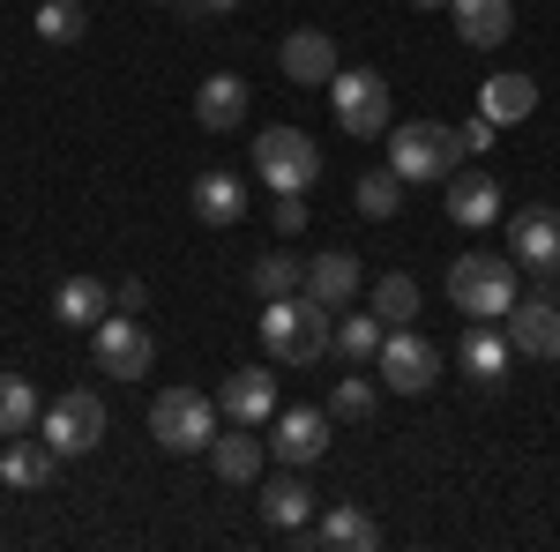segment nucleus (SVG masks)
I'll return each mask as SVG.
<instances>
[{"label": "nucleus", "instance_id": "a211bd4d", "mask_svg": "<svg viewBox=\"0 0 560 552\" xmlns=\"http://www.w3.org/2000/svg\"><path fill=\"white\" fill-rule=\"evenodd\" d=\"M261 425H232V433H217L210 441V470L224 478V485H255L261 478Z\"/></svg>", "mask_w": 560, "mask_h": 552}, {"label": "nucleus", "instance_id": "9b49d317", "mask_svg": "<svg viewBox=\"0 0 560 552\" xmlns=\"http://www.w3.org/2000/svg\"><path fill=\"white\" fill-rule=\"evenodd\" d=\"M277 60H284V83H300V90H329L337 68H345L329 31H292V38L277 45Z\"/></svg>", "mask_w": 560, "mask_h": 552}, {"label": "nucleus", "instance_id": "a878e982", "mask_svg": "<svg viewBox=\"0 0 560 552\" xmlns=\"http://www.w3.org/2000/svg\"><path fill=\"white\" fill-rule=\"evenodd\" d=\"M52 314H60L68 329H97V321L113 314V292H105L97 277H68V284L52 292Z\"/></svg>", "mask_w": 560, "mask_h": 552}, {"label": "nucleus", "instance_id": "7ed1b4c3", "mask_svg": "<svg viewBox=\"0 0 560 552\" xmlns=\"http://www.w3.org/2000/svg\"><path fill=\"white\" fill-rule=\"evenodd\" d=\"M217 396H202V388H158L150 396V441L158 448H173V456H202L217 441Z\"/></svg>", "mask_w": 560, "mask_h": 552}, {"label": "nucleus", "instance_id": "473e14b6", "mask_svg": "<svg viewBox=\"0 0 560 552\" xmlns=\"http://www.w3.org/2000/svg\"><path fill=\"white\" fill-rule=\"evenodd\" d=\"M329 419H345V425L374 419V381H366V374H345V381L329 388Z\"/></svg>", "mask_w": 560, "mask_h": 552}, {"label": "nucleus", "instance_id": "f257e3e1", "mask_svg": "<svg viewBox=\"0 0 560 552\" xmlns=\"http://www.w3.org/2000/svg\"><path fill=\"white\" fill-rule=\"evenodd\" d=\"M261 343H269V359H284V366H314L322 351H337V314L314 292L261 298Z\"/></svg>", "mask_w": 560, "mask_h": 552}, {"label": "nucleus", "instance_id": "1a4fd4ad", "mask_svg": "<svg viewBox=\"0 0 560 552\" xmlns=\"http://www.w3.org/2000/svg\"><path fill=\"white\" fill-rule=\"evenodd\" d=\"M433 381H441V343L419 337L411 321L388 329L382 337V388H396V396H427Z\"/></svg>", "mask_w": 560, "mask_h": 552}, {"label": "nucleus", "instance_id": "dca6fc26", "mask_svg": "<svg viewBox=\"0 0 560 552\" xmlns=\"http://www.w3.org/2000/svg\"><path fill=\"white\" fill-rule=\"evenodd\" d=\"M441 202H448V216H456L464 232H486V224L501 216V179H486V172H448V179H441Z\"/></svg>", "mask_w": 560, "mask_h": 552}, {"label": "nucleus", "instance_id": "72a5a7b5", "mask_svg": "<svg viewBox=\"0 0 560 552\" xmlns=\"http://www.w3.org/2000/svg\"><path fill=\"white\" fill-rule=\"evenodd\" d=\"M456 142H464V150H471V157H486V150H493V142H501V128H493V120H486V113H478V120H464V128H456Z\"/></svg>", "mask_w": 560, "mask_h": 552}, {"label": "nucleus", "instance_id": "9d476101", "mask_svg": "<svg viewBox=\"0 0 560 552\" xmlns=\"http://www.w3.org/2000/svg\"><path fill=\"white\" fill-rule=\"evenodd\" d=\"M509 255L530 277H560V210H516L509 216Z\"/></svg>", "mask_w": 560, "mask_h": 552}, {"label": "nucleus", "instance_id": "7c9ffc66", "mask_svg": "<svg viewBox=\"0 0 560 552\" xmlns=\"http://www.w3.org/2000/svg\"><path fill=\"white\" fill-rule=\"evenodd\" d=\"M255 292H261V298L306 292V261H300V255H261V261H255Z\"/></svg>", "mask_w": 560, "mask_h": 552}, {"label": "nucleus", "instance_id": "0eeeda50", "mask_svg": "<svg viewBox=\"0 0 560 552\" xmlns=\"http://www.w3.org/2000/svg\"><path fill=\"white\" fill-rule=\"evenodd\" d=\"M90 359H97L105 381H150L158 343H150V329H142L135 314H105V321L90 329Z\"/></svg>", "mask_w": 560, "mask_h": 552}, {"label": "nucleus", "instance_id": "ddd939ff", "mask_svg": "<svg viewBox=\"0 0 560 552\" xmlns=\"http://www.w3.org/2000/svg\"><path fill=\"white\" fill-rule=\"evenodd\" d=\"M509 343L516 359H560V306L546 292H530L509 306Z\"/></svg>", "mask_w": 560, "mask_h": 552}, {"label": "nucleus", "instance_id": "e433bc0d", "mask_svg": "<svg viewBox=\"0 0 560 552\" xmlns=\"http://www.w3.org/2000/svg\"><path fill=\"white\" fill-rule=\"evenodd\" d=\"M187 8H195V15H232L240 0H187Z\"/></svg>", "mask_w": 560, "mask_h": 552}, {"label": "nucleus", "instance_id": "f8f14e48", "mask_svg": "<svg viewBox=\"0 0 560 552\" xmlns=\"http://www.w3.org/2000/svg\"><path fill=\"white\" fill-rule=\"evenodd\" d=\"M269 448L284 456L292 470H306L322 448H329V411H314V403H292V411H277L269 419Z\"/></svg>", "mask_w": 560, "mask_h": 552}, {"label": "nucleus", "instance_id": "20e7f679", "mask_svg": "<svg viewBox=\"0 0 560 552\" xmlns=\"http://www.w3.org/2000/svg\"><path fill=\"white\" fill-rule=\"evenodd\" d=\"M382 142H388V165L404 172V179H433V187H441V179L456 172V157H464L456 128H433V120H396Z\"/></svg>", "mask_w": 560, "mask_h": 552}, {"label": "nucleus", "instance_id": "4468645a", "mask_svg": "<svg viewBox=\"0 0 560 552\" xmlns=\"http://www.w3.org/2000/svg\"><path fill=\"white\" fill-rule=\"evenodd\" d=\"M456 366H464L478 388H501V381H509V366H516V343H509V329L478 321V329H464V343H456Z\"/></svg>", "mask_w": 560, "mask_h": 552}, {"label": "nucleus", "instance_id": "b1692460", "mask_svg": "<svg viewBox=\"0 0 560 552\" xmlns=\"http://www.w3.org/2000/svg\"><path fill=\"white\" fill-rule=\"evenodd\" d=\"M478 113H486L493 128H516V120L538 113V83H530V75H493V83L478 90Z\"/></svg>", "mask_w": 560, "mask_h": 552}, {"label": "nucleus", "instance_id": "bb28decb", "mask_svg": "<svg viewBox=\"0 0 560 552\" xmlns=\"http://www.w3.org/2000/svg\"><path fill=\"white\" fill-rule=\"evenodd\" d=\"M38 419H45L38 388L23 381V374H0V441H15V433H31Z\"/></svg>", "mask_w": 560, "mask_h": 552}, {"label": "nucleus", "instance_id": "c756f323", "mask_svg": "<svg viewBox=\"0 0 560 552\" xmlns=\"http://www.w3.org/2000/svg\"><path fill=\"white\" fill-rule=\"evenodd\" d=\"M337 351H345L351 366L359 359H382V314L366 306V314H337Z\"/></svg>", "mask_w": 560, "mask_h": 552}, {"label": "nucleus", "instance_id": "6e6552de", "mask_svg": "<svg viewBox=\"0 0 560 552\" xmlns=\"http://www.w3.org/2000/svg\"><path fill=\"white\" fill-rule=\"evenodd\" d=\"M38 433H45V448H52L60 463H68V456H90V448L105 441V403H97L90 388H68V396L45 403Z\"/></svg>", "mask_w": 560, "mask_h": 552}, {"label": "nucleus", "instance_id": "2f4dec72", "mask_svg": "<svg viewBox=\"0 0 560 552\" xmlns=\"http://www.w3.org/2000/svg\"><path fill=\"white\" fill-rule=\"evenodd\" d=\"M374 314H382L388 329H404V321H411V314H419V284H411V277H404V269H388L382 284H374Z\"/></svg>", "mask_w": 560, "mask_h": 552}, {"label": "nucleus", "instance_id": "c85d7f7f", "mask_svg": "<svg viewBox=\"0 0 560 552\" xmlns=\"http://www.w3.org/2000/svg\"><path fill=\"white\" fill-rule=\"evenodd\" d=\"M404 187H411V179H404L396 165L366 172V179H359V216H374V224H388V216L404 210Z\"/></svg>", "mask_w": 560, "mask_h": 552}, {"label": "nucleus", "instance_id": "423d86ee", "mask_svg": "<svg viewBox=\"0 0 560 552\" xmlns=\"http://www.w3.org/2000/svg\"><path fill=\"white\" fill-rule=\"evenodd\" d=\"M329 113H337V128L359 134V142H382L396 120H388V83L374 68H337V83H329Z\"/></svg>", "mask_w": 560, "mask_h": 552}, {"label": "nucleus", "instance_id": "aec40b11", "mask_svg": "<svg viewBox=\"0 0 560 552\" xmlns=\"http://www.w3.org/2000/svg\"><path fill=\"white\" fill-rule=\"evenodd\" d=\"M195 120H202L210 134L247 128V83H240V75H210V83L195 90Z\"/></svg>", "mask_w": 560, "mask_h": 552}, {"label": "nucleus", "instance_id": "2eb2a0df", "mask_svg": "<svg viewBox=\"0 0 560 552\" xmlns=\"http://www.w3.org/2000/svg\"><path fill=\"white\" fill-rule=\"evenodd\" d=\"M217 411L232 425H269L277 419V381L261 366H240V374H224V388H217Z\"/></svg>", "mask_w": 560, "mask_h": 552}, {"label": "nucleus", "instance_id": "f3484780", "mask_svg": "<svg viewBox=\"0 0 560 552\" xmlns=\"http://www.w3.org/2000/svg\"><path fill=\"white\" fill-rule=\"evenodd\" d=\"M359 284H366V269H359V255H351V247H329L322 261H306V292L322 298L329 314H345L351 298H359Z\"/></svg>", "mask_w": 560, "mask_h": 552}, {"label": "nucleus", "instance_id": "412c9836", "mask_svg": "<svg viewBox=\"0 0 560 552\" xmlns=\"http://www.w3.org/2000/svg\"><path fill=\"white\" fill-rule=\"evenodd\" d=\"M314 545H322V552H374V545H382V522H374L366 508H322Z\"/></svg>", "mask_w": 560, "mask_h": 552}, {"label": "nucleus", "instance_id": "cd10ccee", "mask_svg": "<svg viewBox=\"0 0 560 552\" xmlns=\"http://www.w3.org/2000/svg\"><path fill=\"white\" fill-rule=\"evenodd\" d=\"M38 38L45 45H83V31H90V8L83 0H38Z\"/></svg>", "mask_w": 560, "mask_h": 552}, {"label": "nucleus", "instance_id": "6ab92c4d", "mask_svg": "<svg viewBox=\"0 0 560 552\" xmlns=\"http://www.w3.org/2000/svg\"><path fill=\"white\" fill-rule=\"evenodd\" d=\"M448 15H456V38L478 45V52H493V45L516 31V8L509 0H448Z\"/></svg>", "mask_w": 560, "mask_h": 552}, {"label": "nucleus", "instance_id": "39448f33", "mask_svg": "<svg viewBox=\"0 0 560 552\" xmlns=\"http://www.w3.org/2000/svg\"><path fill=\"white\" fill-rule=\"evenodd\" d=\"M255 172L269 195H306L322 179V142H306L300 128H261L255 134Z\"/></svg>", "mask_w": 560, "mask_h": 552}, {"label": "nucleus", "instance_id": "4be33fe9", "mask_svg": "<svg viewBox=\"0 0 560 552\" xmlns=\"http://www.w3.org/2000/svg\"><path fill=\"white\" fill-rule=\"evenodd\" d=\"M195 216L217 224V232H232V224L247 216V179H232V172H202V179H195Z\"/></svg>", "mask_w": 560, "mask_h": 552}, {"label": "nucleus", "instance_id": "393cba45", "mask_svg": "<svg viewBox=\"0 0 560 552\" xmlns=\"http://www.w3.org/2000/svg\"><path fill=\"white\" fill-rule=\"evenodd\" d=\"M52 470H60V456L45 448V433H38V441H31V433H15V441H8V456H0V478H8L15 493H38Z\"/></svg>", "mask_w": 560, "mask_h": 552}, {"label": "nucleus", "instance_id": "f704fd0d", "mask_svg": "<svg viewBox=\"0 0 560 552\" xmlns=\"http://www.w3.org/2000/svg\"><path fill=\"white\" fill-rule=\"evenodd\" d=\"M277 232H284V239H292V232H306V195H277Z\"/></svg>", "mask_w": 560, "mask_h": 552}, {"label": "nucleus", "instance_id": "4c0bfd02", "mask_svg": "<svg viewBox=\"0 0 560 552\" xmlns=\"http://www.w3.org/2000/svg\"><path fill=\"white\" fill-rule=\"evenodd\" d=\"M411 8H448V0H411Z\"/></svg>", "mask_w": 560, "mask_h": 552}, {"label": "nucleus", "instance_id": "5701e85b", "mask_svg": "<svg viewBox=\"0 0 560 552\" xmlns=\"http://www.w3.org/2000/svg\"><path fill=\"white\" fill-rule=\"evenodd\" d=\"M261 522L269 530H306L314 522V493H306V478H261Z\"/></svg>", "mask_w": 560, "mask_h": 552}, {"label": "nucleus", "instance_id": "f03ea898", "mask_svg": "<svg viewBox=\"0 0 560 552\" xmlns=\"http://www.w3.org/2000/svg\"><path fill=\"white\" fill-rule=\"evenodd\" d=\"M523 298L516 284V255H456L448 269V306L456 314H471V321H509V306Z\"/></svg>", "mask_w": 560, "mask_h": 552}, {"label": "nucleus", "instance_id": "c9c22d12", "mask_svg": "<svg viewBox=\"0 0 560 552\" xmlns=\"http://www.w3.org/2000/svg\"><path fill=\"white\" fill-rule=\"evenodd\" d=\"M142 306H150V284L142 277H120L113 284V314H142Z\"/></svg>", "mask_w": 560, "mask_h": 552}]
</instances>
